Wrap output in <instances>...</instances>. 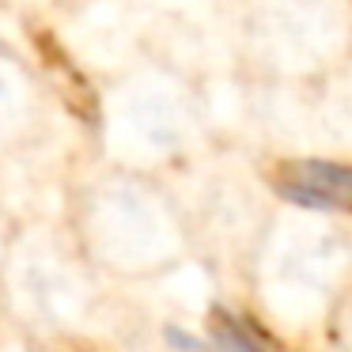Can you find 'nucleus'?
Segmentation results:
<instances>
[{
    "label": "nucleus",
    "instance_id": "1",
    "mask_svg": "<svg viewBox=\"0 0 352 352\" xmlns=\"http://www.w3.org/2000/svg\"><path fill=\"white\" fill-rule=\"evenodd\" d=\"M133 292L110 284L80 254L57 212L16 216L0 326L23 352H122L140 341Z\"/></svg>",
    "mask_w": 352,
    "mask_h": 352
},
{
    "label": "nucleus",
    "instance_id": "5",
    "mask_svg": "<svg viewBox=\"0 0 352 352\" xmlns=\"http://www.w3.org/2000/svg\"><path fill=\"white\" fill-rule=\"evenodd\" d=\"M175 186L190 220L193 261L216 284L246 292L258 246L284 197L254 163L220 152V144L175 175Z\"/></svg>",
    "mask_w": 352,
    "mask_h": 352
},
{
    "label": "nucleus",
    "instance_id": "8",
    "mask_svg": "<svg viewBox=\"0 0 352 352\" xmlns=\"http://www.w3.org/2000/svg\"><path fill=\"white\" fill-rule=\"evenodd\" d=\"M16 4H23V8H42V12H50V8H69L72 0H16Z\"/></svg>",
    "mask_w": 352,
    "mask_h": 352
},
{
    "label": "nucleus",
    "instance_id": "4",
    "mask_svg": "<svg viewBox=\"0 0 352 352\" xmlns=\"http://www.w3.org/2000/svg\"><path fill=\"white\" fill-rule=\"evenodd\" d=\"M216 148L205 95L170 69H133L107 87L95 155L152 175H182Z\"/></svg>",
    "mask_w": 352,
    "mask_h": 352
},
{
    "label": "nucleus",
    "instance_id": "3",
    "mask_svg": "<svg viewBox=\"0 0 352 352\" xmlns=\"http://www.w3.org/2000/svg\"><path fill=\"white\" fill-rule=\"evenodd\" d=\"M243 296L273 329L326 341L352 296V220L280 201Z\"/></svg>",
    "mask_w": 352,
    "mask_h": 352
},
{
    "label": "nucleus",
    "instance_id": "7",
    "mask_svg": "<svg viewBox=\"0 0 352 352\" xmlns=\"http://www.w3.org/2000/svg\"><path fill=\"white\" fill-rule=\"evenodd\" d=\"M16 216L12 208H4L0 201V288H4V261H8V246H12V231H16ZM0 337H4V326H0Z\"/></svg>",
    "mask_w": 352,
    "mask_h": 352
},
{
    "label": "nucleus",
    "instance_id": "6",
    "mask_svg": "<svg viewBox=\"0 0 352 352\" xmlns=\"http://www.w3.org/2000/svg\"><path fill=\"white\" fill-rule=\"evenodd\" d=\"M54 140V95L31 61L0 42V170L34 160Z\"/></svg>",
    "mask_w": 352,
    "mask_h": 352
},
{
    "label": "nucleus",
    "instance_id": "2",
    "mask_svg": "<svg viewBox=\"0 0 352 352\" xmlns=\"http://www.w3.org/2000/svg\"><path fill=\"white\" fill-rule=\"evenodd\" d=\"M54 212L80 254L125 292L163 284L193 261L182 193L167 175L91 152L65 170Z\"/></svg>",
    "mask_w": 352,
    "mask_h": 352
}]
</instances>
